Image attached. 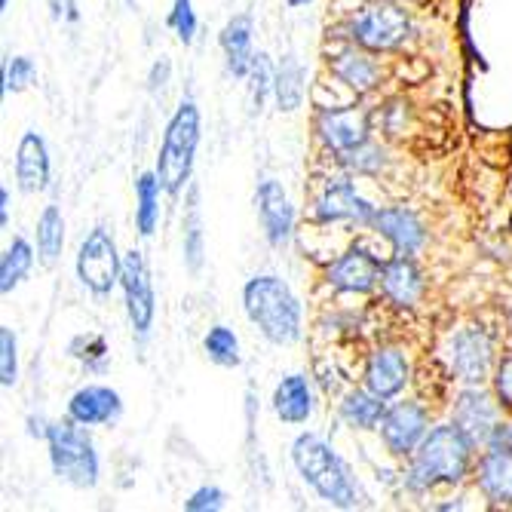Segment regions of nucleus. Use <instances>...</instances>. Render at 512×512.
Here are the masks:
<instances>
[{"label":"nucleus","instance_id":"4","mask_svg":"<svg viewBox=\"0 0 512 512\" xmlns=\"http://www.w3.org/2000/svg\"><path fill=\"white\" fill-rule=\"evenodd\" d=\"M203 138V117L197 102L184 99L175 114L166 123L163 142H160V154H157V178L163 184V191L169 197H178L184 188L191 184L194 175V163H197V148Z\"/></svg>","mask_w":512,"mask_h":512},{"label":"nucleus","instance_id":"40","mask_svg":"<svg viewBox=\"0 0 512 512\" xmlns=\"http://www.w3.org/2000/svg\"><path fill=\"white\" fill-rule=\"evenodd\" d=\"M46 4H50L53 22H77V19H80L74 0H46Z\"/></svg>","mask_w":512,"mask_h":512},{"label":"nucleus","instance_id":"42","mask_svg":"<svg viewBox=\"0 0 512 512\" xmlns=\"http://www.w3.org/2000/svg\"><path fill=\"white\" fill-rule=\"evenodd\" d=\"M0 227H10V188H0Z\"/></svg>","mask_w":512,"mask_h":512},{"label":"nucleus","instance_id":"31","mask_svg":"<svg viewBox=\"0 0 512 512\" xmlns=\"http://www.w3.org/2000/svg\"><path fill=\"white\" fill-rule=\"evenodd\" d=\"M203 353L212 365L218 368H240L243 365V350H240V338L234 329L227 325H212L203 338Z\"/></svg>","mask_w":512,"mask_h":512},{"label":"nucleus","instance_id":"38","mask_svg":"<svg viewBox=\"0 0 512 512\" xmlns=\"http://www.w3.org/2000/svg\"><path fill=\"white\" fill-rule=\"evenodd\" d=\"M227 506V494L215 485H203L197 488L188 500H184V509L188 512H218Z\"/></svg>","mask_w":512,"mask_h":512},{"label":"nucleus","instance_id":"22","mask_svg":"<svg viewBox=\"0 0 512 512\" xmlns=\"http://www.w3.org/2000/svg\"><path fill=\"white\" fill-rule=\"evenodd\" d=\"M329 71L338 83L353 89L356 96H368V92H375L384 80V71H381L375 53L362 50L356 43L329 59Z\"/></svg>","mask_w":512,"mask_h":512},{"label":"nucleus","instance_id":"29","mask_svg":"<svg viewBox=\"0 0 512 512\" xmlns=\"http://www.w3.org/2000/svg\"><path fill=\"white\" fill-rule=\"evenodd\" d=\"M34 243H37V258L53 267L65 249V218L59 206H43L40 218H37V230H34Z\"/></svg>","mask_w":512,"mask_h":512},{"label":"nucleus","instance_id":"10","mask_svg":"<svg viewBox=\"0 0 512 512\" xmlns=\"http://www.w3.org/2000/svg\"><path fill=\"white\" fill-rule=\"evenodd\" d=\"M378 433H381L384 448L393 457L408 460L417 448H421V442L430 433V411L421 402H414V399L393 402L387 408V414H384Z\"/></svg>","mask_w":512,"mask_h":512},{"label":"nucleus","instance_id":"11","mask_svg":"<svg viewBox=\"0 0 512 512\" xmlns=\"http://www.w3.org/2000/svg\"><path fill=\"white\" fill-rule=\"evenodd\" d=\"M500 408L497 396L482 390V384H463L451 408V424L467 433L476 448H485L500 430Z\"/></svg>","mask_w":512,"mask_h":512},{"label":"nucleus","instance_id":"30","mask_svg":"<svg viewBox=\"0 0 512 512\" xmlns=\"http://www.w3.org/2000/svg\"><path fill=\"white\" fill-rule=\"evenodd\" d=\"M31 267H34V246L25 237H16L7 246L4 258H0V292L4 295L16 292L28 279Z\"/></svg>","mask_w":512,"mask_h":512},{"label":"nucleus","instance_id":"24","mask_svg":"<svg viewBox=\"0 0 512 512\" xmlns=\"http://www.w3.org/2000/svg\"><path fill=\"white\" fill-rule=\"evenodd\" d=\"M218 43H221V53H224V62H227V71L234 74L237 80H246L249 77V68L255 62V22L249 13H237L230 16L218 34Z\"/></svg>","mask_w":512,"mask_h":512},{"label":"nucleus","instance_id":"33","mask_svg":"<svg viewBox=\"0 0 512 512\" xmlns=\"http://www.w3.org/2000/svg\"><path fill=\"white\" fill-rule=\"evenodd\" d=\"M273 77H276V65L270 62L267 53H255V62L249 68V96H252V108L261 111L267 96H273Z\"/></svg>","mask_w":512,"mask_h":512},{"label":"nucleus","instance_id":"2","mask_svg":"<svg viewBox=\"0 0 512 512\" xmlns=\"http://www.w3.org/2000/svg\"><path fill=\"white\" fill-rule=\"evenodd\" d=\"M243 310L273 347H292L304 338V307L283 276L258 273L246 279Z\"/></svg>","mask_w":512,"mask_h":512},{"label":"nucleus","instance_id":"1","mask_svg":"<svg viewBox=\"0 0 512 512\" xmlns=\"http://www.w3.org/2000/svg\"><path fill=\"white\" fill-rule=\"evenodd\" d=\"M473 454L476 442L457 424L430 427L421 448L408 457L402 482L411 494H427L439 485H460L473 473Z\"/></svg>","mask_w":512,"mask_h":512},{"label":"nucleus","instance_id":"3","mask_svg":"<svg viewBox=\"0 0 512 512\" xmlns=\"http://www.w3.org/2000/svg\"><path fill=\"white\" fill-rule=\"evenodd\" d=\"M292 463L307 488L316 491L335 509H353L359 503V485L350 470V463L335 451L332 442H325L316 433H301L292 442Z\"/></svg>","mask_w":512,"mask_h":512},{"label":"nucleus","instance_id":"28","mask_svg":"<svg viewBox=\"0 0 512 512\" xmlns=\"http://www.w3.org/2000/svg\"><path fill=\"white\" fill-rule=\"evenodd\" d=\"M181 249H184V267L191 273H200L206 258V234H203V212H200V191L191 188L188 206H184L181 221Z\"/></svg>","mask_w":512,"mask_h":512},{"label":"nucleus","instance_id":"45","mask_svg":"<svg viewBox=\"0 0 512 512\" xmlns=\"http://www.w3.org/2000/svg\"><path fill=\"white\" fill-rule=\"evenodd\" d=\"M509 230H512V218H509Z\"/></svg>","mask_w":512,"mask_h":512},{"label":"nucleus","instance_id":"18","mask_svg":"<svg viewBox=\"0 0 512 512\" xmlns=\"http://www.w3.org/2000/svg\"><path fill=\"white\" fill-rule=\"evenodd\" d=\"M68 417L80 427H114L123 417V396L108 384H86L71 393Z\"/></svg>","mask_w":512,"mask_h":512},{"label":"nucleus","instance_id":"19","mask_svg":"<svg viewBox=\"0 0 512 512\" xmlns=\"http://www.w3.org/2000/svg\"><path fill=\"white\" fill-rule=\"evenodd\" d=\"M381 292L384 298L399 307V310H414L421 304L424 292H427V279L424 270L414 264V258L408 255H396L390 261H384L381 270Z\"/></svg>","mask_w":512,"mask_h":512},{"label":"nucleus","instance_id":"32","mask_svg":"<svg viewBox=\"0 0 512 512\" xmlns=\"http://www.w3.org/2000/svg\"><path fill=\"white\" fill-rule=\"evenodd\" d=\"M341 163H344L350 172H356V175H378V172H384V166H387V151H384L378 142H371V138H368L365 145H359V148L341 154Z\"/></svg>","mask_w":512,"mask_h":512},{"label":"nucleus","instance_id":"44","mask_svg":"<svg viewBox=\"0 0 512 512\" xmlns=\"http://www.w3.org/2000/svg\"><path fill=\"white\" fill-rule=\"evenodd\" d=\"M286 7H292V10H301V7H307V4H313V0H283Z\"/></svg>","mask_w":512,"mask_h":512},{"label":"nucleus","instance_id":"5","mask_svg":"<svg viewBox=\"0 0 512 512\" xmlns=\"http://www.w3.org/2000/svg\"><path fill=\"white\" fill-rule=\"evenodd\" d=\"M46 448H50V467L53 476L71 488H96L102 476V460L96 451V442L77 421H53L46 433Z\"/></svg>","mask_w":512,"mask_h":512},{"label":"nucleus","instance_id":"43","mask_svg":"<svg viewBox=\"0 0 512 512\" xmlns=\"http://www.w3.org/2000/svg\"><path fill=\"white\" fill-rule=\"evenodd\" d=\"M494 439H503L506 445H512V424H500V430L494 433Z\"/></svg>","mask_w":512,"mask_h":512},{"label":"nucleus","instance_id":"7","mask_svg":"<svg viewBox=\"0 0 512 512\" xmlns=\"http://www.w3.org/2000/svg\"><path fill=\"white\" fill-rule=\"evenodd\" d=\"M442 362L460 384H485L494 375V338L482 325H460L442 341Z\"/></svg>","mask_w":512,"mask_h":512},{"label":"nucleus","instance_id":"34","mask_svg":"<svg viewBox=\"0 0 512 512\" xmlns=\"http://www.w3.org/2000/svg\"><path fill=\"white\" fill-rule=\"evenodd\" d=\"M19 381V341L10 325H0V387L10 390Z\"/></svg>","mask_w":512,"mask_h":512},{"label":"nucleus","instance_id":"16","mask_svg":"<svg viewBox=\"0 0 512 512\" xmlns=\"http://www.w3.org/2000/svg\"><path fill=\"white\" fill-rule=\"evenodd\" d=\"M371 227L393 246L396 255H408V258H414L430 240L421 215L405 206H378L375 218H371Z\"/></svg>","mask_w":512,"mask_h":512},{"label":"nucleus","instance_id":"27","mask_svg":"<svg viewBox=\"0 0 512 512\" xmlns=\"http://www.w3.org/2000/svg\"><path fill=\"white\" fill-rule=\"evenodd\" d=\"M163 184L157 172H142L135 178V230L145 240H151L160 227V197H163Z\"/></svg>","mask_w":512,"mask_h":512},{"label":"nucleus","instance_id":"15","mask_svg":"<svg viewBox=\"0 0 512 512\" xmlns=\"http://www.w3.org/2000/svg\"><path fill=\"white\" fill-rule=\"evenodd\" d=\"M316 135L319 142L335 151L338 157L365 145L371 138V123H368V111L356 108V105H344V108H322L316 114Z\"/></svg>","mask_w":512,"mask_h":512},{"label":"nucleus","instance_id":"37","mask_svg":"<svg viewBox=\"0 0 512 512\" xmlns=\"http://www.w3.org/2000/svg\"><path fill=\"white\" fill-rule=\"evenodd\" d=\"M34 77H37V68L28 56H10L4 62V86L0 89H4V96H10V92H22L34 83Z\"/></svg>","mask_w":512,"mask_h":512},{"label":"nucleus","instance_id":"25","mask_svg":"<svg viewBox=\"0 0 512 512\" xmlns=\"http://www.w3.org/2000/svg\"><path fill=\"white\" fill-rule=\"evenodd\" d=\"M390 399L378 396V393H371L368 387L362 390H350L341 405H338V414H341V421L350 427V430H378L381 421H384V414H387V405Z\"/></svg>","mask_w":512,"mask_h":512},{"label":"nucleus","instance_id":"9","mask_svg":"<svg viewBox=\"0 0 512 512\" xmlns=\"http://www.w3.org/2000/svg\"><path fill=\"white\" fill-rule=\"evenodd\" d=\"M123 304L135 338H148L157 319V292L151 283V270L142 249H129L123 255V273H120Z\"/></svg>","mask_w":512,"mask_h":512},{"label":"nucleus","instance_id":"35","mask_svg":"<svg viewBox=\"0 0 512 512\" xmlns=\"http://www.w3.org/2000/svg\"><path fill=\"white\" fill-rule=\"evenodd\" d=\"M169 28L175 31V37L184 43V46H191L197 40V13H194V0H172V10H169Z\"/></svg>","mask_w":512,"mask_h":512},{"label":"nucleus","instance_id":"12","mask_svg":"<svg viewBox=\"0 0 512 512\" xmlns=\"http://www.w3.org/2000/svg\"><path fill=\"white\" fill-rule=\"evenodd\" d=\"M381 270H384V261L368 246L356 243L329 264L325 283L344 295H368L381 286Z\"/></svg>","mask_w":512,"mask_h":512},{"label":"nucleus","instance_id":"17","mask_svg":"<svg viewBox=\"0 0 512 512\" xmlns=\"http://www.w3.org/2000/svg\"><path fill=\"white\" fill-rule=\"evenodd\" d=\"M476 488L494 506H512V445L491 439L476 463Z\"/></svg>","mask_w":512,"mask_h":512},{"label":"nucleus","instance_id":"36","mask_svg":"<svg viewBox=\"0 0 512 512\" xmlns=\"http://www.w3.org/2000/svg\"><path fill=\"white\" fill-rule=\"evenodd\" d=\"M68 353L74 359H80L89 371H102L105 359H108V344L99 335H80L68 344Z\"/></svg>","mask_w":512,"mask_h":512},{"label":"nucleus","instance_id":"21","mask_svg":"<svg viewBox=\"0 0 512 512\" xmlns=\"http://www.w3.org/2000/svg\"><path fill=\"white\" fill-rule=\"evenodd\" d=\"M411 381V362L399 347H378L365 362V387L384 399H396Z\"/></svg>","mask_w":512,"mask_h":512},{"label":"nucleus","instance_id":"39","mask_svg":"<svg viewBox=\"0 0 512 512\" xmlns=\"http://www.w3.org/2000/svg\"><path fill=\"white\" fill-rule=\"evenodd\" d=\"M491 387H494L497 402L503 408H512V353L497 362L494 375H491Z\"/></svg>","mask_w":512,"mask_h":512},{"label":"nucleus","instance_id":"23","mask_svg":"<svg viewBox=\"0 0 512 512\" xmlns=\"http://www.w3.org/2000/svg\"><path fill=\"white\" fill-rule=\"evenodd\" d=\"M313 384L307 375L301 371H292L283 381L273 387V396H270V408L276 414L279 424L286 427H301L313 417Z\"/></svg>","mask_w":512,"mask_h":512},{"label":"nucleus","instance_id":"14","mask_svg":"<svg viewBox=\"0 0 512 512\" xmlns=\"http://www.w3.org/2000/svg\"><path fill=\"white\" fill-rule=\"evenodd\" d=\"M255 212L264 230V240L273 249H283L295 237V206L286 188L276 178H261L255 188Z\"/></svg>","mask_w":512,"mask_h":512},{"label":"nucleus","instance_id":"6","mask_svg":"<svg viewBox=\"0 0 512 512\" xmlns=\"http://www.w3.org/2000/svg\"><path fill=\"white\" fill-rule=\"evenodd\" d=\"M347 34L356 46L368 53H396L411 37V16L396 0H371L359 13H353Z\"/></svg>","mask_w":512,"mask_h":512},{"label":"nucleus","instance_id":"26","mask_svg":"<svg viewBox=\"0 0 512 512\" xmlns=\"http://www.w3.org/2000/svg\"><path fill=\"white\" fill-rule=\"evenodd\" d=\"M273 99L279 111H298L307 99V71L295 53H286L276 62V77H273Z\"/></svg>","mask_w":512,"mask_h":512},{"label":"nucleus","instance_id":"8","mask_svg":"<svg viewBox=\"0 0 512 512\" xmlns=\"http://www.w3.org/2000/svg\"><path fill=\"white\" fill-rule=\"evenodd\" d=\"M74 270H77V279L83 283V289L92 292L96 298H105L120 286L123 255L117 252L114 234L108 227L99 224L83 237L77 258H74Z\"/></svg>","mask_w":512,"mask_h":512},{"label":"nucleus","instance_id":"41","mask_svg":"<svg viewBox=\"0 0 512 512\" xmlns=\"http://www.w3.org/2000/svg\"><path fill=\"white\" fill-rule=\"evenodd\" d=\"M169 71H172L169 59H160V62L154 65V71H151V89H154V92L166 86V80H169Z\"/></svg>","mask_w":512,"mask_h":512},{"label":"nucleus","instance_id":"13","mask_svg":"<svg viewBox=\"0 0 512 512\" xmlns=\"http://www.w3.org/2000/svg\"><path fill=\"white\" fill-rule=\"evenodd\" d=\"M378 206L365 200L356 184L350 178H332L325 181L322 194L316 197V206H313V215L319 224H359V227H371V218H375Z\"/></svg>","mask_w":512,"mask_h":512},{"label":"nucleus","instance_id":"20","mask_svg":"<svg viewBox=\"0 0 512 512\" xmlns=\"http://www.w3.org/2000/svg\"><path fill=\"white\" fill-rule=\"evenodd\" d=\"M16 184L19 191L25 194H40L50 188V178H53V160H50V148H46V138L34 129H28L19 138V148H16Z\"/></svg>","mask_w":512,"mask_h":512}]
</instances>
